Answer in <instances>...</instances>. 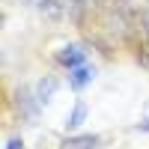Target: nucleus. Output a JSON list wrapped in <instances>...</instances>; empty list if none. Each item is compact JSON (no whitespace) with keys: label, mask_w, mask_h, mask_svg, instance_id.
Here are the masks:
<instances>
[{"label":"nucleus","mask_w":149,"mask_h":149,"mask_svg":"<svg viewBox=\"0 0 149 149\" xmlns=\"http://www.w3.org/2000/svg\"><path fill=\"white\" fill-rule=\"evenodd\" d=\"M57 60H60L63 66H69V72H72V69L84 66V60H86V51H84L81 45H63V48L57 51Z\"/></svg>","instance_id":"1"},{"label":"nucleus","mask_w":149,"mask_h":149,"mask_svg":"<svg viewBox=\"0 0 149 149\" xmlns=\"http://www.w3.org/2000/svg\"><path fill=\"white\" fill-rule=\"evenodd\" d=\"M93 78H95V69H93V66H86V63L69 72V84H72V90H84V86L90 84Z\"/></svg>","instance_id":"2"},{"label":"nucleus","mask_w":149,"mask_h":149,"mask_svg":"<svg viewBox=\"0 0 149 149\" xmlns=\"http://www.w3.org/2000/svg\"><path fill=\"white\" fill-rule=\"evenodd\" d=\"M98 140L95 134H81V137H66L63 140V149H98Z\"/></svg>","instance_id":"3"},{"label":"nucleus","mask_w":149,"mask_h":149,"mask_svg":"<svg viewBox=\"0 0 149 149\" xmlns=\"http://www.w3.org/2000/svg\"><path fill=\"white\" fill-rule=\"evenodd\" d=\"M57 90V81L54 78H42L39 84H36V104H48L51 102V95Z\"/></svg>","instance_id":"4"},{"label":"nucleus","mask_w":149,"mask_h":149,"mask_svg":"<svg viewBox=\"0 0 149 149\" xmlns=\"http://www.w3.org/2000/svg\"><path fill=\"white\" fill-rule=\"evenodd\" d=\"M39 12L48 18H60L63 15V3L60 0H39Z\"/></svg>","instance_id":"5"},{"label":"nucleus","mask_w":149,"mask_h":149,"mask_svg":"<svg viewBox=\"0 0 149 149\" xmlns=\"http://www.w3.org/2000/svg\"><path fill=\"white\" fill-rule=\"evenodd\" d=\"M84 119H86V104L78 102V104H74V110L69 113V119H66V128H78Z\"/></svg>","instance_id":"6"},{"label":"nucleus","mask_w":149,"mask_h":149,"mask_svg":"<svg viewBox=\"0 0 149 149\" xmlns=\"http://www.w3.org/2000/svg\"><path fill=\"white\" fill-rule=\"evenodd\" d=\"M137 128H140V131H149V104H146V110H143V119L137 122Z\"/></svg>","instance_id":"7"},{"label":"nucleus","mask_w":149,"mask_h":149,"mask_svg":"<svg viewBox=\"0 0 149 149\" xmlns=\"http://www.w3.org/2000/svg\"><path fill=\"white\" fill-rule=\"evenodd\" d=\"M6 149H24V143H21V137H9V143H6Z\"/></svg>","instance_id":"8"},{"label":"nucleus","mask_w":149,"mask_h":149,"mask_svg":"<svg viewBox=\"0 0 149 149\" xmlns=\"http://www.w3.org/2000/svg\"><path fill=\"white\" fill-rule=\"evenodd\" d=\"M74 3H78V6H95L98 0H74Z\"/></svg>","instance_id":"9"},{"label":"nucleus","mask_w":149,"mask_h":149,"mask_svg":"<svg viewBox=\"0 0 149 149\" xmlns=\"http://www.w3.org/2000/svg\"><path fill=\"white\" fill-rule=\"evenodd\" d=\"M140 63H143V66H146V69H149V51H146V54H143V57H140Z\"/></svg>","instance_id":"10"}]
</instances>
